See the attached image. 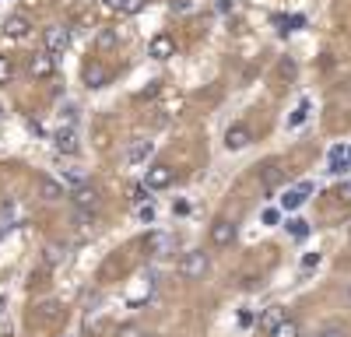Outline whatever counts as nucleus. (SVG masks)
I'll return each instance as SVG.
<instances>
[{
    "label": "nucleus",
    "instance_id": "nucleus-2",
    "mask_svg": "<svg viewBox=\"0 0 351 337\" xmlns=\"http://www.w3.org/2000/svg\"><path fill=\"white\" fill-rule=\"evenodd\" d=\"M208 267H211V260H208V253H204V249H190V253H183L180 264H176L180 277H186V281L204 277V274H208Z\"/></svg>",
    "mask_w": 351,
    "mask_h": 337
},
{
    "label": "nucleus",
    "instance_id": "nucleus-31",
    "mask_svg": "<svg viewBox=\"0 0 351 337\" xmlns=\"http://www.w3.org/2000/svg\"><path fill=\"white\" fill-rule=\"evenodd\" d=\"M319 264V253H306V257H302V267L309 271V267H316Z\"/></svg>",
    "mask_w": 351,
    "mask_h": 337
},
{
    "label": "nucleus",
    "instance_id": "nucleus-25",
    "mask_svg": "<svg viewBox=\"0 0 351 337\" xmlns=\"http://www.w3.org/2000/svg\"><path fill=\"white\" fill-rule=\"evenodd\" d=\"M95 42H99V49H112V46L120 42V39H116V32H112V28H106V32H99V39H95Z\"/></svg>",
    "mask_w": 351,
    "mask_h": 337
},
{
    "label": "nucleus",
    "instance_id": "nucleus-37",
    "mask_svg": "<svg viewBox=\"0 0 351 337\" xmlns=\"http://www.w3.org/2000/svg\"><path fill=\"white\" fill-rule=\"evenodd\" d=\"M348 299H351V292H348Z\"/></svg>",
    "mask_w": 351,
    "mask_h": 337
},
{
    "label": "nucleus",
    "instance_id": "nucleus-10",
    "mask_svg": "<svg viewBox=\"0 0 351 337\" xmlns=\"http://www.w3.org/2000/svg\"><path fill=\"white\" fill-rule=\"evenodd\" d=\"M232 239H236V221L218 218V221L211 225V242H215V246H232Z\"/></svg>",
    "mask_w": 351,
    "mask_h": 337
},
{
    "label": "nucleus",
    "instance_id": "nucleus-7",
    "mask_svg": "<svg viewBox=\"0 0 351 337\" xmlns=\"http://www.w3.org/2000/svg\"><path fill=\"white\" fill-rule=\"evenodd\" d=\"M71 201H74L77 211H95V208H99V190L88 186V183H81V186H74Z\"/></svg>",
    "mask_w": 351,
    "mask_h": 337
},
{
    "label": "nucleus",
    "instance_id": "nucleus-24",
    "mask_svg": "<svg viewBox=\"0 0 351 337\" xmlns=\"http://www.w3.org/2000/svg\"><path fill=\"white\" fill-rule=\"evenodd\" d=\"M278 183H281V168L267 165V168H263V186H278Z\"/></svg>",
    "mask_w": 351,
    "mask_h": 337
},
{
    "label": "nucleus",
    "instance_id": "nucleus-16",
    "mask_svg": "<svg viewBox=\"0 0 351 337\" xmlns=\"http://www.w3.org/2000/svg\"><path fill=\"white\" fill-rule=\"evenodd\" d=\"M285 316H288V313H285L281 305H267V309L260 313V320H256V323H260V330H267V334H271V330H274V327H278Z\"/></svg>",
    "mask_w": 351,
    "mask_h": 337
},
{
    "label": "nucleus",
    "instance_id": "nucleus-29",
    "mask_svg": "<svg viewBox=\"0 0 351 337\" xmlns=\"http://www.w3.org/2000/svg\"><path fill=\"white\" fill-rule=\"evenodd\" d=\"M116 337H144V330L137 323H123L120 330H116Z\"/></svg>",
    "mask_w": 351,
    "mask_h": 337
},
{
    "label": "nucleus",
    "instance_id": "nucleus-15",
    "mask_svg": "<svg viewBox=\"0 0 351 337\" xmlns=\"http://www.w3.org/2000/svg\"><path fill=\"white\" fill-rule=\"evenodd\" d=\"M53 145H56V151H67V155H74L77 151V134H74V127H60L53 134Z\"/></svg>",
    "mask_w": 351,
    "mask_h": 337
},
{
    "label": "nucleus",
    "instance_id": "nucleus-11",
    "mask_svg": "<svg viewBox=\"0 0 351 337\" xmlns=\"http://www.w3.org/2000/svg\"><path fill=\"white\" fill-rule=\"evenodd\" d=\"M148 53L155 56V60H169V56H176V39H172L169 32H158V36L152 39Z\"/></svg>",
    "mask_w": 351,
    "mask_h": 337
},
{
    "label": "nucleus",
    "instance_id": "nucleus-26",
    "mask_svg": "<svg viewBox=\"0 0 351 337\" xmlns=\"http://www.w3.org/2000/svg\"><path fill=\"white\" fill-rule=\"evenodd\" d=\"M64 183H71V186H81L84 183V173H81V168H64V176H60Z\"/></svg>",
    "mask_w": 351,
    "mask_h": 337
},
{
    "label": "nucleus",
    "instance_id": "nucleus-36",
    "mask_svg": "<svg viewBox=\"0 0 351 337\" xmlns=\"http://www.w3.org/2000/svg\"><path fill=\"white\" fill-rule=\"evenodd\" d=\"M0 305H4V295H0Z\"/></svg>",
    "mask_w": 351,
    "mask_h": 337
},
{
    "label": "nucleus",
    "instance_id": "nucleus-12",
    "mask_svg": "<svg viewBox=\"0 0 351 337\" xmlns=\"http://www.w3.org/2000/svg\"><path fill=\"white\" fill-rule=\"evenodd\" d=\"M106 81H109V67L106 64H99V60L84 64V84H88V88H102Z\"/></svg>",
    "mask_w": 351,
    "mask_h": 337
},
{
    "label": "nucleus",
    "instance_id": "nucleus-6",
    "mask_svg": "<svg viewBox=\"0 0 351 337\" xmlns=\"http://www.w3.org/2000/svg\"><path fill=\"white\" fill-rule=\"evenodd\" d=\"M46 53H64L67 46H71V28H64V25H53V28H46Z\"/></svg>",
    "mask_w": 351,
    "mask_h": 337
},
{
    "label": "nucleus",
    "instance_id": "nucleus-9",
    "mask_svg": "<svg viewBox=\"0 0 351 337\" xmlns=\"http://www.w3.org/2000/svg\"><path fill=\"white\" fill-rule=\"evenodd\" d=\"M53 71H56V60H53V53H36L32 60H28V74H32V77H39V81L53 77Z\"/></svg>",
    "mask_w": 351,
    "mask_h": 337
},
{
    "label": "nucleus",
    "instance_id": "nucleus-30",
    "mask_svg": "<svg viewBox=\"0 0 351 337\" xmlns=\"http://www.w3.org/2000/svg\"><path fill=\"white\" fill-rule=\"evenodd\" d=\"M144 4H148V0H127V4H123V14H130V18H134V14H141V11H144Z\"/></svg>",
    "mask_w": 351,
    "mask_h": 337
},
{
    "label": "nucleus",
    "instance_id": "nucleus-33",
    "mask_svg": "<svg viewBox=\"0 0 351 337\" xmlns=\"http://www.w3.org/2000/svg\"><path fill=\"white\" fill-rule=\"evenodd\" d=\"M278 71H281V77H291V74H295V64H291V60H285Z\"/></svg>",
    "mask_w": 351,
    "mask_h": 337
},
{
    "label": "nucleus",
    "instance_id": "nucleus-35",
    "mask_svg": "<svg viewBox=\"0 0 351 337\" xmlns=\"http://www.w3.org/2000/svg\"><path fill=\"white\" fill-rule=\"evenodd\" d=\"M172 11H190V0H172Z\"/></svg>",
    "mask_w": 351,
    "mask_h": 337
},
{
    "label": "nucleus",
    "instance_id": "nucleus-22",
    "mask_svg": "<svg viewBox=\"0 0 351 337\" xmlns=\"http://www.w3.org/2000/svg\"><path fill=\"white\" fill-rule=\"evenodd\" d=\"M306 116H309V102L302 99V102H299V109L291 112V120H288V127H299V123H306Z\"/></svg>",
    "mask_w": 351,
    "mask_h": 337
},
{
    "label": "nucleus",
    "instance_id": "nucleus-17",
    "mask_svg": "<svg viewBox=\"0 0 351 337\" xmlns=\"http://www.w3.org/2000/svg\"><path fill=\"white\" fill-rule=\"evenodd\" d=\"M299 334H302V327H299L295 316H285V320L271 330V337H299Z\"/></svg>",
    "mask_w": 351,
    "mask_h": 337
},
{
    "label": "nucleus",
    "instance_id": "nucleus-18",
    "mask_svg": "<svg viewBox=\"0 0 351 337\" xmlns=\"http://www.w3.org/2000/svg\"><path fill=\"white\" fill-rule=\"evenodd\" d=\"M39 193H43V201H60L64 197V183H56V179H39Z\"/></svg>",
    "mask_w": 351,
    "mask_h": 337
},
{
    "label": "nucleus",
    "instance_id": "nucleus-34",
    "mask_svg": "<svg viewBox=\"0 0 351 337\" xmlns=\"http://www.w3.org/2000/svg\"><path fill=\"white\" fill-rule=\"evenodd\" d=\"M102 4H106L109 11H123V4H127V0H102Z\"/></svg>",
    "mask_w": 351,
    "mask_h": 337
},
{
    "label": "nucleus",
    "instance_id": "nucleus-21",
    "mask_svg": "<svg viewBox=\"0 0 351 337\" xmlns=\"http://www.w3.org/2000/svg\"><path fill=\"white\" fill-rule=\"evenodd\" d=\"M316 337H348V330H344V323H327L316 330Z\"/></svg>",
    "mask_w": 351,
    "mask_h": 337
},
{
    "label": "nucleus",
    "instance_id": "nucleus-3",
    "mask_svg": "<svg viewBox=\"0 0 351 337\" xmlns=\"http://www.w3.org/2000/svg\"><path fill=\"white\" fill-rule=\"evenodd\" d=\"M144 249H148V257H172L176 253V242H172V236L169 232H148L144 236Z\"/></svg>",
    "mask_w": 351,
    "mask_h": 337
},
{
    "label": "nucleus",
    "instance_id": "nucleus-5",
    "mask_svg": "<svg viewBox=\"0 0 351 337\" xmlns=\"http://www.w3.org/2000/svg\"><path fill=\"white\" fill-rule=\"evenodd\" d=\"M172 179H176V168L165 165V162H158V165L148 168V176H144V186H148V190H165V186H172Z\"/></svg>",
    "mask_w": 351,
    "mask_h": 337
},
{
    "label": "nucleus",
    "instance_id": "nucleus-23",
    "mask_svg": "<svg viewBox=\"0 0 351 337\" xmlns=\"http://www.w3.org/2000/svg\"><path fill=\"white\" fill-rule=\"evenodd\" d=\"M14 77V64H11V56H0V84H8Z\"/></svg>",
    "mask_w": 351,
    "mask_h": 337
},
{
    "label": "nucleus",
    "instance_id": "nucleus-32",
    "mask_svg": "<svg viewBox=\"0 0 351 337\" xmlns=\"http://www.w3.org/2000/svg\"><path fill=\"white\" fill-rule=\"evenodd\" d=\"M141 221H155V208H152V204L141 208Z\"/></svg>",
    "mask_w": 351,
    "mask_h": 337
},
{
    "label": "nucleus",
    "instance_id": "nucleus-8",
    "mask_svg": "<svg viewBox=\"0 0 351 337\" xmlns=\"http://www.w3.org/2000/svg\"><path fill=\"white\" fill-rule=\"evenodd\" d=\"M155 151V145L152 140H144V137H137V140H130L127 145V151H123V162L127 165H141V162H148V155Z\"/></svg>",
    "mask_w": 351,
    "mask_h": 337
},
{
    "label": "nucleus",
    "instance_id": "nucleus-19",
    "mask_svg": "<svg viewBox=\"0 0 351 337\" xmlns=\"http://www.w3.org/2000/svg\"><path fill=\"white\" fill-rule=\"evenodd\" d=\"M348 165H351V155H348L344 148H334V151H330V173H344Z\"/></svg>",
    "mask_w": 351,
    "mask_h": 337
},
{
    "label": "nucleus",
    "instance_id": "nucleus-14",
    "mask_svg": "<svg viewBox=\"0 0 351 337\" xmlns=\"http://www.w3.org/2000/svg\"><path fill=\"white\" fill-rule=\"evenodd\" d=\"M32 32V21H28L25 14H11L8 21H4V36L8 39H21V36H28Z\"/></svg>",
    "mask_w": 351,
    "mask_h": 337
},
{
    "label": "nucleus",
    "instance_id": "nucleus-38",
    "mask_svg": "<svg viewBox=\"0 0 351 337\" xmlns=\"http://www.w3.org/2000/svg\"><path fill=\"white\" fill-rule=\"evenodd\" d=\"M0 116H4V112H0Z\"/></svg>",
    "mask_w": 351,
    "mask_h": 337
},
{
    "label": "nucleus",
    "instance_id": "nucleus-13",
    "mask_svg": "<svg viewBox=\"0 0 351 337\" xmlns=\"http://www.w3.org/2000/svg\"><path fill=\"white\" fill-rule=\"evenodd\" d=\"M309 193H313V183H302V186H295V190H288V193L281 197V208H285V211H295V208H302Z\"/></svg>",
    "mask_w": 351,
    "mask_h": 337
},
{
    "label": "nucleus",
    "instance_id": "nucleus-27",
    "mask_svg": "<svg viewBox=\"0 0 351 337\" xmlns=\"http://www.w3.org/2000/svg\"><path fill=\"white\" fill-rule=\"evenodd\" d=\"M288 229H291V236H295V239H302V236L309 232V225H306L302 218H291V221H288Z\"/></svg>",
    "mask_w": 351,
    "mask_h": 337
},
{
    "label": "nucleus",
    "instance_id": "nucleus-4",
    "mask_svg": "<svg viewBox=\"0 0 351 337\" xmlns=\"http://www.w3.org/2000/svg\"><path fill=\"white\" fill-rule=\"evenodd\" d=\"M253 145V130L246 127V123H232L228 130H225V148L228 151H243V148H250Z\"/></svg>",
    "mask_w": 351,
    "mask_h": 337
},
{
    "label": "nucleus",
    "instance_id": "nucleus-20",
    "mask_svg": "<svg viewBox=\"0 0 351 337\" xmlns=\"http://www.w3.org/2000/svg\"><path fill=\"white\" fill-rule=\"evenodd\" d=\"M43 260H46V267H56V264L64 260V246L49 242V246H46V257H43Z\"/></svg>",
    "mask_w": 351,
    "mask_h": 337
},
{
    "label": "nucleus",
    "instance_id": "nucleus-1",
    "mask_svg": "<svg viewBox=\"0 0 351 337\" xmlns=\"http://www.w3.org/2000/svg\"><path fill=\"white\" fill-rule=\"evenodd\" d=\"M64 316H67V309H64L60 302H56V299H46V302H39V305L32 309V316H28V323L39 327V330H46V327L64 323Z\"/></svg>",
    "mask_w": 351,
    "mask_h": 337
},
{
    "label": "nucleus",
    "instance_id": "nucleus-28",
    "mask_svg": "<svg viewBox=\"0 0 351 337\" xmlns=\"http://www.w3.org/2000/svg\"><path fill=\"white\" fill-rule=\"evenodd\" d=\"M148 193H152L148 186H144V183H137V186L130 190V201H134V204H144V201H148Z\"/></svg>",
    "mask_w": 351,
    "mask_h": 337
}]
</instances>
